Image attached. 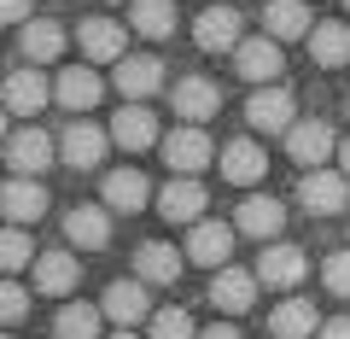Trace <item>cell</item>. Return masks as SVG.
I'll list each match as a JSON object with an SVG mask.
<instances>
[{"instance_id":"cell-1","label":"cell","mask_w":350,"mask_h":339,"mask_svg":"<svg viewBox=\"0 0 350 339\" xmlns=\"http://www.w3.org/2000/svg\"><path fill=\"white\" fill-rule=\"evenodd\" d=\"M245 123L262 129V135H292V129H298V105H292L286 88L269 82V88H257V94L245 100Z\"/></svg>"},{"instance_id":"cell-2","label":"cell","mask_w":350,"mask_h":339,"mask_svg":"<svg viewBox=\"0 0 350 339\" xmlns=\"http://www.w3.org/2000/svg\"><path fill=\"white\" fill-rule=\"evenodd\" d=\"M211 158H216V147H211V135L199 123H181L175 135H163V164H170L175 176H199Z\"/></svg>"},{"instance_id":"cell-3","label":"cell","mask_w":350,"mask_h":339,"mask_svg":"<svg viewBox=\"0 0 350 339\" xmlns=\"http://www.w3.org/2000/svg\"><path fill=\"white\" fill-rule=\"evenodd\" d=\"M298 205L315 211V216L345 211V205H350V176H345V170H310V176L298 181Z\"/></svg>"},{"instance_id":"cell-4","label":"cell","mask_w":350,"mask_h":339,"mask_svg":"<svg viewBox=\"0 0 350 339\" xmlns=\"http://www.w3.org/2000/svg\"><path fill=\"white\" fill-rule=\"evenodd\" d=\"M76 41H82V59H94V64H123L129 59V29L111 24V18H82Z\"/></svg>"},{"instance_id":"cell-5","label":"cell","mask_w":350,"mask_h":339,"mask_svg":"<svg viewBox=\"0 0 350 339\" xmlns=\"http://www.w3.org/2000/svg\"><path fill=\"white\" fill-rule=\"evenodd\" d=\"M234 64L245 82H257V88H269L280 71H286V59H280V41L275 36H257V41H239L234 47Z\"/></svg>"},{"instance_id":"cell-6","label":"cell","mask_w":350,"mask_h":339,"mask_svg":"<svg viewBox=\"0 0 350 339\" xmlns=\"http://www.w3.org/2000/svg\"><path fill=\"white\" fill-rule=\"evenodd\" d=\"M216 112H222V88L211 76H181L175 82V117L181 123H211Z\"/></svg>"},{"instance_id":"cell-7","label":"cell","mask_w":350,"mask_h":339,"mask_svg":"<svg viewBox=\"0 0 350 339\" xmlns=\"http://www.w3.org/2000/svg\"><path fill=\"white\" fill-rule=\"evenodd\" d=\"M286 152H292V158L304 164V170H321V164H327V158L338 152V135H333V123L310 117V123H298V129L286 135Z\"/></svg>"},{"instance_id":"cell-8","label":"cell","mask_w":350,"mask_h":339,"mask_svg":"<svg viewBox=\"0 0 350 339\" xmlns=\"http://www.w3.org/2000/svg\"><path fill=\"white\" fill-rule=\"evenodd\" d=\"M53 158H59V147H53V140L41 135L36 123H24L12 140H6V164H12L18 176H41V170H47Z\"/></svg>"},{"instance_id":"cell-9","label":"cell","mask_w":350,"mask_h":339,"mask_svg":"<svg viewBox=\"0 0 350 339\" xmlns=\"http://www.w3.org/2000/svg\"><path fill=\"white\" fill-rule=\"evenodd\" d=\"M204 205H211V193H204L193 176H170V188L158 193L163 223H204Z\"/></svg>"},{"instance_id":"cell-10","label":"cell","mask_w":350,"mask_h":339,"mask_svg":"<svg viewBox=\"0 0 350 339\" xmlns=\"http://www.w3.org/2000/svg\"><path fill=\"white\" fill-rule=\"evenodd\" d=\"M257 269H216V281H211V304L216 310H228V316H239V310H251V304H257Z\"/></svg>"},{"instance_id":"cell-11","label":"cell","mask_w":350,"mask_h":339,"mask_svg":"<svg viewBox=\"0 0 350 339\" xmlns=\"http://www.w3.org/2000/svg\"><path fill=\"white\" fill-rule=\"evenodd\" d=\"M105 316H111L117 327H135V322H146V316H158L152 310V299H146V281H111V287H105Z\"/></svg>"},{"instance_id":"cell-12","label":"cell","mask_w":350,"mask_h":339,"mask_svg":"<svg viewBox=\"0 0 350 339\" xmlns=\"http://www.w3.org/2000/svg\"><path fill=\"white\" fill-rule=\"evenodd\" d=\"M100 94H105V82L94 71H88V64H70V71H59V82H53V100L64 105V112H94V105H100Z\"/></svg>"},{"instance_id":"cell-13","label":"cell","mask_w":350,"mask_h":339,"mask_svg":"<svg viewBox=\"0 0 350 339\" xmlns=\"http://www.w3.org/2000/svg\"><path fill=\"white\" fill-rule=\"evenodd\" d=\"M105 147H111V135L94 129V123H70V129L59 135V158L70 164V170H94V164L105 158Z\"/></svg>"},{"instance_id":"cell-14","label":"cell","mask_w":350,"mask_h":339,"mask_svg":"<svg viewBox=\"0 0 350 339\" xmlns=\"http://www.w3.org/2000/svg\"><path fill=\"white\" fill-rule=\"evenodd\" d=\"M239 12L234 6H204L199 12V24H193V41H199L204 53H228V47H239Z\"/></svg>"},{"instance_id":"cell-15","label":"cell","mask_w":350,"mask_h":339,"mask_svg":"<svg viewBox=\"0 0 350 339\" xmlns=\"http://www.w3.org/2000/svg\"><path fill=\"white\" fill-rule=\"evenodd\" d=\"M234 228L269 246V240H275L280 228H286V205H280V199H269V193H251V199L239 205V223H234Z\"/></svg>"},{"instance_id":"cell-16","label":"cell","mask_w":350,"mask_h":339,"mask_svg":"<svg viewBox=\"0 0 350 339\" xmlns=\"http://www.w3.org/2000/svg\"><path fill=\"white\" fill-rule=\"evenodd\" d=\"M47 100H53V88H47V76H41L36 64H24V71L6 76V112L12 117H36Z\"/></svg>"},{"instance_id":"cell-17","label":"cell","mask_w":350,"mask_h":339,"mask_svg":"<svg viewBox=\"0 0 350 339\" xmlns=\"http://www.w3.org/2000/svg\"><path fill=\"white\" fill-rule=\"evenodd\" d=\"M111 140L123 152H146V147H163L158 140V117L146 112V105H123V112L111 117Z\"/></svg>"},{"instance_id":"cell-18","label":"cell","mask_w":350,"mask_h":339,"mask_svg":"<svg viewBox=\"0 0 350 339\" xmlns=\"http://www.w3.org/2000/svg\"><path fill=\"white\" fill-rule=\"evenodd\" d=\"M0 211H6V223H36L41 211H47V188H41L36 176H12L6 181V193H0Z\"/></svg>"},{"instance_id":"cell-19","label":"cell","mask_w":350,"mask_h":339,"mask_svg":"<svg viewBox=\"0 0 350 339\" xmlns=\"http://www.w3.org/2000/svg\"><path fill=\"white\" fill-rule=\"evenodd\" d=\"M163 88V64L152 59V53H135V59H123L117 64V94H123V100H146V94H158Z\"/></svg>"},{"instance_id":"cell-20","label":"cell","mask_w":350,"mask_h":339,"mask_svg":"<svg viewBox=\"0 0 350 339\" xmlns=\"http://www.w3.org/2000/svg\"><path fill=\"white\" fill-rule=\"evenodd\" d=\"M228 251H234V228L228 223H193V234H187V258L193 264L228 269Z\"/></svg>"},{"instance_id":"cell-21","label":"cell","mask_w":350,"mask_h":339,"mask_svg":"<svg viewBox=\"0 0 350 339\" xmlns=\"http://www.w3.org/2000/svg\"><path fill=\"white\" fill-rule=\"evenodd\" d=\"M262 29H269L275 41L315 36V24H310V6H304V0H262Z\"/></svg>"},{"instance_id":"cell-22","label":"cell","mask_w":350,"mask_h":339,"mask_svg":"<svg viewBox=\"0 0 350 339\" xmlns=\"http://www.w3.org/2000/svg\"><path fill=\"white\" fill-rule=\"evenodd\" d=\"M64 234H70V246H82V251L111 246V216H105V205H76V211L64 216Z\"/></svg>"},{"instance_id":"cell-23","label":"cell","mask_w":350,"mask_h":339,"mask_svg":"<svg viewBox=\"0 0 350 339\" xmlns=\"http://www.w3.org/2000/svg\"><path fill=\"white\" fill-rule=\"evenodd\" d=\"M310 275V264H304L298 246H262L257 258V281H269V287H298V281Z\"/></svg>"},{"instance_id":"cell-24","label":"cell","mask_w":350,"mask_h":339,"mask_svg":"<svg viewBox=\"0 0 350 339\" xmlns=\"http://www.w3.org/2000/svg\"><path fill=\"white\" fill-rule=\"evenodd\" d=\"M222 176L234 181V188H251V181L269 176V158H262L257 140H228L222 147Z\"/></svg>"},{"instance_id":"cell-25","label":"cell","mask_w":350,"mask_h":339,"mask_svg":"<svg viewBox=\"0 0 350 339\" xmlns=\"http://www.w3.org/2000/svg\"><path fill=\"white\" fill-rule=\"evenodd\" d=\"M76 281H82V264H76L70 251H41V258H36V292H47V299H64Z\"/></svg>"},{"instance_id":"cell-26","label":"cell","mask_w":350,"mask_h":339,"mask_svg":"<svg viewBox=\"0 0 350 339\" xmlns=\"http://www.w3.org/2000/svg\"><path fill=\"white\" fill-rule=\"evenodd\" d=\"M135 275L146 281V287H170V281L181 275V251L163 246V240H146V246L135 251Z\"/></svg>"},{"instance_id":"cell-27","label":"cell","mask_w":350,"mask_h":339,"mask_svg":"<svg viewBox=\"0 0 350 339\" xmlns=\"http://www.w3.org/2000/svg\"><path fill=\"white\" fill-rule=\"evenodd\" d=\"M105 205H111V211H146L152 205V181L140 176V170H111V176H105Z\"/></svg>"},{"instance_id":"cell-28","label":"cell","mask_w":350,"mask_h":339,"mask_svg":"<svg viewBox=\"0 0 350 339\" xmlns=\"http://www.w3.org/2000/svg\"><path fill=\"white\" fill-rule=\"evenodd\" d=\"M269 334H275V339H310V334H321V322H315V304H310V299H286V304H275V310H269Z\"/></svg>"},{"instance_id":"cell-29","label":"cell","mask_w":350,"mask_h":339,"mask_svg":"<svg viewBox=\"0 0 350 339\" xmlns=\"http://www.w3.org/2000/svg\"><path fill=\"white\" fill-rule=\"evenodd\" d=\"M64 47H70L64 24H53V18H29V24H24V59L29 64H53Z\"/></svg>"},{"instance_id":"cell-30","label":"cell","mask_w":350,"mask_h":339,"mask_svg":"<svg viewBox=\"0 0 350 339\" xmlns=\"http://www.w3.org/2000/svg\"><path fill=\"white\" fill-rule=\"evenodd\" d=\"M129 29L146 36V41L175 36V0H135V6H129Z\"/></svg>"},{"instance_id":"cell-31","label":"cell","mask_w":350,"mask_h":339,"mask_svg":"<svg viewBox=\"0 0 350 339\" xmlns=\"http://www.w3.org/2000/svg\"><path fill=\"white\" fill-rule=\"evenodd\" d=\"M105 322H111L105 304H64L59 322H53V334H59V339H100Z\"/></svg>"},{"instance_id":"cell-32","label":"cell","mask_w":350,"mask_h":339,"mask_svg":"<svg viewBox=\"0 0 350 339\" xmlns=\"http://www.w3.org/2000/svg\"><path fill=\"white\" fill-rule=\"evenodd\" d=\"M310 53H315V64H327V71L350 64V24H315Z\"/></svg>"},{"instance_id":"cell-33","label":"cell","mask_w":350,"mask_h":339,"mask_svg":"<svg viewBox=\"0 0 350 339\" xmlns=\"http://www.w3.org/2000/svg\"><path fill=\"white\" fill-rule=\"evenodd\" d=\"M152 339H199V327H193L187 310H175V304H170V310L152 316Z\"/></svg>"},{"instance_id":"cell-34","label":"cell","mask_w":350,"mask_h":339,"mask_svg":"<svg viewBox=\"0 0 350 339\" xmlns=\"http://www.w3.org/2000/svg\"><path fill=\"white\" fill-rule=\"evenodd\" d=\"M29 258H36V246H29V234L12 223V228H6V240H0V264H6V275H18Z\"/></svg>"},{"instance_id":"cell-35","label":"cell","mask_w":350,"mask_h":339,"mask_svg":"<svg viewBox=\"0 0 350 339\" xmlns=\"http://www.w3.org/2000/svg\"><path fill=\"white\" fill-rule=\"evenodd\" d=\"M321 281H327V292H338V299H350V251H333L321 264Z\"/></svg>"},{"instance_id":"cell-36","label":"cell","mask_w":350,"mask_h":339,"mask_svg":"<svg viewBox=\"0 0 350 339\" xmlns=\"http://www.w3.org/2000/svg\"><path fill=\"white\" fill-rule=\"evenodd\" d=\"M0 316H6V322H24V316H29V292L24 287H18V281H6V292H0Z\"/></svg>"},{"instance_id":"cell-37","label":"cell","mask_w":350,"mask_h":339,"mask_svg":"<svg viewBox=\"0 0 350 339\" xmlns=\"http://www.w3.org/2000/svg\"><path fill=\"white\" fill-rule=\"evenodd\" d=\"M315 339H350V316H333V322H321V334Z\"/></svg>"},{"instance_id":"cell-38","label":"cell","mask_w":350,"mask_h":339,"mask_svg":"<svg viewBox=\"0 0 350 339\" xmlns=\"http://www.w3.org/2000/svg\"><path fill=\"white\" fill-rule=\"evenodd\" d=\"M0 12H6V24H24V18H29V0H0Z\"/></svg>"},{"instance_id":"cell-39","label":"cell","mask_w":350,"mask_h":339,"mask_svg":"<svg viewBox=\"0 0 350 339\" xmlns=\"http://www.w3.org/2000/svg\"><path fill=\"white\" fill-rule=\"evenodd\" d=\"M199 339H239V327H228V322H216V327H204Z\"/></svg>"},{"instance_id":"cell-40","label":"cell","mask_w":350,"mask_h":339,"mask_svg":"<svg viewBox=\"0 0 350 339\" xmlns=\"http://www.w3.org/2000/svg\"><path fill=\"white\" fill-rule=\"evenodd\" d=\"M338 170H345V176H350V135L338 140Z\"/></svg>"},{"instance_id":"cell-41","label":"cell","mask_w":350,"mask_h":339,"mask_svg":"<svg viewBox=\"0 0 350 339\" xmlns=\"http://www.w3.org/2000/svg\"><path fill=\"white\" fill-rule=\"evenodd\" d=\"M105 339H135V334H129V327H117V334H105Z\"/></svg>"},{"instance_id":"cell-42","label":"cell","mask_w":350,"mask_h":339,"mask_svg":"<svg viewBox=\"0 0 350 339\" xmlns=\"http://www.w3.org/2000/svg\"><path fill=\"white\" fill-rule=\"evenodd\" d=\"M345 6H350V0H345Z\"/></svg>"}]
</instances>
